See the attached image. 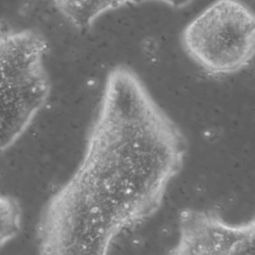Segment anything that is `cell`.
Instances as JSON below:
<instances>
[{
    "instance_id": "3",
    "label": "cell",
    "mask_w": 255,
    "mask_h": 255,
    "mask_svg": "<svg viewBox=\"0 0 255 255\" xmlns=\"http://www.w3.org/2000/svg\"><path fill=\"white\" fill-rule=\"evenodd\" d=\"M176 226L175 242L165 255H254V217L231 222L216 208L185 206Z\"/></svg>"
},
{
    "instance_id": "1",
    "label": "cell",
    "mask_w": 255,
    "mask_h": 255,
    "mask_svg": "<svg viewBox=\"0 0 255 255\" xmlns=\"http://www.w3.org/2000/svg\"><path fill=\"white\" fill-rule=\"evenodd\" d=\"M188 150L182 128L137 73L113 67L77 165L40 211L37 255H111L160 210Z\"/></svg>"
},
{
    "instance_id": "2",
    "label": "cell",
    "mask_w": 255,
    "mask_h": 255,
    "mask_svg": "<svg viewBox=\"0 0 255 255\" xmlns=\"http://www.w3.org/2000/svg\"><path fill=\"white\" fill-rule=\"evenodd\" d=\"M180 41L186 56L205 75H235L254 57V13L242 0H214L186 24Z\"/></svg>"
},
{
    "instance_id": "4",
    "label": "cell",
    "mask_w": 255,
    "mask_h": 255,
    "mask_svg": "<svg viewBox=\"0 0 255 255\" xmlns=\"http://www.w3.org/2000/svg\"><path fill=\"white\" fill-rule=\"evenodd\" d=\"M23 208L20 200L11 194L0 193V249L21 232Z\"/></svg>"
},
{
    "instance_id": "5",
    "label": "cell",
    "mask_w": 255,
    "mask_h": 255,
    "mask_svg": "<svg viewBox=\"0 0 255 255\" xmlns=\"http://www.w3.org/2000/svg\"><path fill=\"white\" fill-rule=\"evenodd\" d=\"M119 0H52L66 19L78 21L95 15Z\"/></svg>"
}]
</instances>
